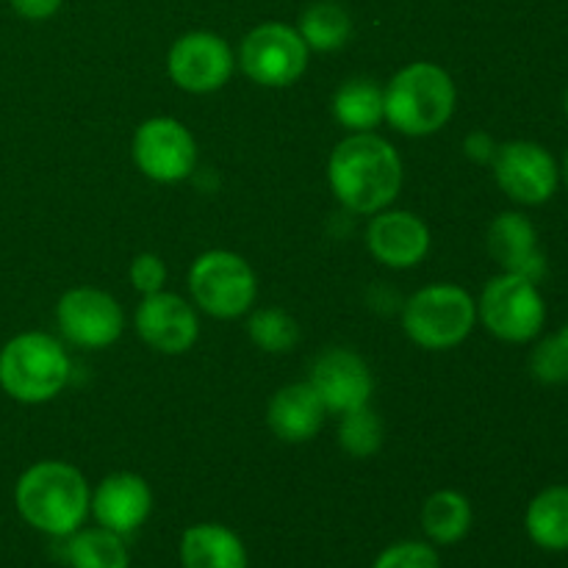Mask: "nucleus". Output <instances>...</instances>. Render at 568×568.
<instances>
[{
  "instance_id": "1",
  "label": "nucleus",
  "mask_w": 568,
  "mask_h": 568,
  "mask_svg": "<svg viewBox=\"0 0 568 568\" xmlns=\"http://www.w3.org/2000/svg\"><path fill=\"white\" fill-rule=\"evenodd\" d=\"M333 194L353 214H377L397 200L403 186V161L377 133H349L327 161Z\"/></svg>"
},
{
  "instance_id": "2",
  "label": "nucleus",
  "mask_w": 568,
  "mask_h": 568,
  "mask_svg": "<svg viewBox=\"0 0 568 568\" xmlns=\"http://www.w3.org/2000/svg\"><path fill=\"white\" fill-rule=\"evenodd\" d=\"M92 491L87 477L64 460H39L28 466L14 488L17 514L33 530L67 538L81 530L89 516Z\"/></svg>"
},
{
  "instance_id": "3",
  "label": "nucleus",
  "mask_w": 568,
  "mask_h": 568,
  "mask_svg": "<svg viewBox=\"0 0 568 568\" xmlns=\"http://www.w3.org/2000/svg\"><path fill=\"white\" fill-rule=\"evenodd\" d=\"M455 100L458 92L447 70L430 61H414L383 89V116L405 136H430L447 125Z\"/></svg>"
},
{
  "instance_id": "4",
  "label": "nucleus",
  "mask_w": 568,
  "mask_h": 568,
  "mask_svg": "<svg viewBox=\"0 0 568 568\" xmlns=\"http://www.w3.org/2000/svg\"><path fill=\"white\" fill-rule=\"evenodd\" d=\"M67 381L70 355L50 333H20L0 347V388L17 403H50Z\"/></svg>"
},
{
  "instance_id": "5",
  "label": "nucleus",
  "mask_w": 568,
  "mask_h": 568,
  "mask_svg": "<svg viewBox=\"0 0 568 568\" xmlns=\"http://www.w3.org/2000/svg\"><path fill=\"white\" fill-rule=\"evenodd\" d=\"M477 322V303L453 283L425 286L405 303L403 327L425 349H453L466 342Z\"/></svg>"
},
{
  "instance_id": "6",
  "label": "nucleus",
  "mask_w": 568,
  "mask_h": 568,
  "mask_svg": "<svg viewBox=\"0 0 568 568\" xmlns=\"http://www.w3.org/2000/svg\"><path fill=\"white\" fill-rule=\"evenodd\" d=\"M189 292L205 314L216 320H236L253 308L258 281L242 255L211 250L189 270Z\"/></svg>"
},
{
  "instance_id": "7",
  "label": "nucleus",
  "mask_w": 568,
  "mask_h": 568,
  "mask_svg": "<svg viewBox=\"0 0 568 568\" xmlns=\"http://www.w3.org/2000/svg\"><path fill=\"white\" fill-rule=\"evenodd\" d=\"M477 316L491 336L510 344H525L541 333L547 322V305L538 292V283L503 272L483 288Z\"/></svg>"
},
{
  "instance_id": "8",
  "label": "nucleus",
  "mask_w": 568,
  "mask_h": 568,
  "mask_svg": "<svg viewBox=\"0 0 568 568\" xmlns=\"http://www.w3.org/2000/svg\"><path fill=\"white\" fill-rule=\"evenodd\" d=\"M239 64L250 81L261 87H292L308 67V44L297 28L283 22H261L244 37L239 48Z\"/></svg>"
},
{
  "instance_id": "9",
  "label": "nucleus",
  "mask_w": 568,
  "mask_h": 568,
  "mask_svg": "<svg viewBox=\"0 0 568 568\" xmlns=\"http://www.w3.org/2000/svg\"><path fill=\"white\" fill-rule=\"evenodd\" d=\"M133 161L155 183L186 181L197 164V142L183 122L153 116L136 128Z\"/></svg>"
},
{
  "instance_id": "10",
  "label": "nucleus",
  "mask_w": 568,
  "mask_h": 568,
  "mask_svg": "<svg viewBox=\"0 0 568 568\" xmlns=\"http://www.w3.org/2000/svg\"><path fill=\"white\" fill-rule=\"evenodd\" d=\"M491 166L497 186L521 205H544L558 192V161L536 142L499 144Z\"/></svg>"
},
{
  "instance_id": "11",
  "label": "nucleus",
  "mask_w": 568,
  "mask_h": 568,
  "mask_svg": "<svg viewBox=\"0 0 568 568\" xmlns=\"http://www.w3.org/2000/svg\"><path fill=\"white\" fill-rule=\"evenodd\" d=\"M236 67L231 44L211 31H192L175 39L166 55V72L183 92L209 94L227 83Z\"/></svg>"
},
{
  "instance_id": "12",
  "label": "nucleus",
  "mask_w": 568,
  "mask_h": 568,
  "mask_svg": "<svg viewBox=\"0 0 568 568\" xmlns=\"http://www.w3.org/2000/svg\"><path fill=\"white\" fill-rule=\"evenodd\" d=\"M61 336L81 349H103L122 336L125 316L120 303L100 288H70L55 305Z\"/></svg>"
},
{
  "instance_id": "13",
  "label": "nucleus",
  "mask_w": 568,
  "mask_h": 568,
  "mask_svg": "<svg viewBox=\"0 0 568 568\" xmlns=\"http://www.w3.org/2000/svg\"><path fill=\"white\" fill-rule=\"evenodd\" d=\"M308 383L320 394L325 408L338 416L369 405L372 392H375L369 364L347 347L325 349L311 366Z\"/></svg>"
},
{
  "instance_id": "14",
  "label": "nucleus",
  "mask_w": 568,
  "mask_h": 568,
  "mask_svg": "<svg viewBox=\"0 0 568 568\" xmlns=\"http://www.w3.org/2000/svg\"><path fill=\"white\" fill-rule=\"evenodd\" d=\"M136 331L148 347L164 355H183L200 336V322L192 305L178 294L155 292L136 308Z\"/></svg>"
},
{
  "instance_id": "15",
  "label": "nucleus",
  "mask_w": 568,
  "mask_h": 568,
  "mask_svg": "<svg viewBox=\"0 0 568 568\" xmlns=\"http://www.w3.org/2000/svg\"><path fill=\"white\" fill-rule=\"evenodd\" d=\"M89 510L100 527L125 538L136 532L153 514V491L144 477L133 471H116L94 488Z\"/></svg>"
},
{
  "instance_id": "16",
  "label": "nucleus",
  "mask_w": 568,
  "mask_h": 568,
  "mask_svg": "<svg viewBox=\"0 0 568 568\" xmlns=\"http://www.w3.org/2000/svg\"><path fill=\"white\" fill-rule=\"evenodd\" d=\"M366 247L383 266L410 270L430 250V231L410 211H377L366 227Z\"/></svg>"
},
{
  "instance_id": "17",
  "label": "nucleus",
  "mask_w": 568,
  "mask_h": 568,
  "mask_svg": "<svg viewBox=\"0 0 568 568\" xmlns=\"http://www.w3.org/2000/svg\"><path fill=\"white\" fill-rule=\"evenodd\" d=\"M488 253L508 275L527 277L530 283H541L547 277V255L538 247V231L525 214H499L488 225Z\"/></svg>"
},
{
  "instance_id": "18",
  "label": "nucleus",
  "mask_w": 568,
  "mask_h": 568,
  "mask_svg": "<svg viewBox=\"0 0 568 568\" xmlns=\"http://www.w3.org/2000/svg\"><path fill=\"white\" fill-rule=\"evenodd\" d=\"M327 408L311 383H292L275 392L266 410L272 433L286 444H305L322 430Z\"/></svg>"
},
{
  "instance_id": "19",
  "label": "nucleus",
  "mask_w": 568,
  "mask_h": 568,
  "mask_svg": "<svg viewBox=\"0 0 568 568\" xmlns=\"http://www.w3.org/2000/svg\"><path fill=\"white\" fill-rule=\"evenodd\" d=\"M181 555L183 568H247V547L233 532L231 527L214 525V521H203V525H192L181 536Z\"/></svg>"
},
{
  "instance_id": "20",
  "label": "nucleus",
  "mask_w": 568,
  "mask_h": 568,
  "mask_svg": "<svg viewBox=\"0 0 568 568\" xmlns=\"http://www.w3.org/2000/svg\"><path fill=\"white\" fill-rule=\"evenodd\" d=\"M525 530L536 547L547 552L568 549V486H549L530 499Z\"/></svg>"
},
{
  "instance_id": "21",
  "label": "nucleus",
  "mask_w": 568,
  "mask_h": 568,
  "mask_svg": "<svg viewBox=\"0 0 568 568\" xmlns=\"http://www.w3.org/2000/svg\"><path fill=\"white\" fill-rule=\"evenodd\" d=\"M471 521H475V514H471L469 499L453 488L430 494L422 508V530L430 538L433 547H453L464 541L471 530Z\"/></svg>"
},
{
  "instance_id": "22",
  "label": "nucleus",
  "mask_w": 568,
  "mask_h": 568,
  "mask_svg": "<svg viewBox=\"0 0 568 568\" xmlns=\"http://www.w3.org/2000/svg\"><path fill=\"white\" fill-rule=\"evenodd\" d=\"M64 541V560L70 568H131L125 538L105 527H81Z\"/></svg>"
},
{
  "instance_id": "23",
  "label": "nucleus",
  "mask_w": 568,
  "mask_h": 568,
  "mask_svg": "<svg viewBox=\"0 0 568 568\" xmlns=\"http://www.w3.org/2000/svg\"><path fill=\"white\" fill-rule=\"evenodd\" d=\"M333 114L338 125L353 133H369L381 125L383 116V89L369 78H353L342 83L333 94Z\"/></svg>"
},
{
  "instance_id": "24",
  "label": "nucleus",
  "mask_w": 568,
  "mask_h": 568,
  "mask_svg": "<svg viewBox=\"0 0 568 568\" xmlns=\"http://www.w3.org/2000/svg\"><path fill=\"white\" fill-rule=\"evenodd\" d=\"M297 33L308 50H320V53H331V50L344 48L353 33V22L349 14L333 0H322V3L308 6L297 20Z\"/></svg>"
},
{
  "instance_id": "25",
  "label": "nucleus",
  "mask_w": 568,
  "mask_h": 568,
  "mask_svg": "<svg viewBox=\"0 0 568 568\" xmlns=\"http://www.w3.org/2000/svg\"><path fill=\"white\" fill-rule=\"evenodd\" d=\"M250 338L258 349L272 355L292 353L300 342V325L292 314L281 308H261L250 316Z\"/></svg>"
},
{
  "instance_id": "26",
  "label": "nucleus",
  "mask_w": 568,
  "mask_h": 568,
  "mask_svg": "<svg viewBox=\"0 0 568 568\" xmlns=\"http://www.w3.org/2000/svg\"><path fill=\"white\" fill-rule=\"evenodd\" d=\"M338 444L353 458H372L383 447V422L369 405L342 414L338 422Z\"/></svg>"
},
{
  "instance_id": "27",
  "label": "nucleus",
  "mask_w": 568,
  "mask_h": 568,
  "mask_svg": "<svg viewBox=\"0 0 568 568\" xmlns=\"http://www.w3.org/2000/svg\"><path fill=\"white\" fill-rule=\"evenodd\" d=\"M530 375L544 386L568 383V327L536 344L530 353Z\"/></svg>"
},
{
  "instance_id": "28",
  "label": "nucleus",
  "mask_w": 568,
  "mask_h": 568,
  "mask_svg": "<svg viewBox=\"0 0 568 568\" xmlns=\"http://www.w3.org/2000/svg\"><path fill=\"white\" fill-rule=\"evenodd\" d=\"M372 568H442V558L427 541H397L377 555Z\"/></svg>"
},
{
  "instance_id": "29",
  "label": "nucleus",
  "mask_w": 568,
  "mask_h": 568,
  "mask_svg": "<svg viewBox=\"0 0 568 568\" xmlns=\"http://www.w3.org/2000/svg\"><path fill=\"white\" fill-rule=\"evenodd\" d=\"M131 283L136 292H142L144 297L148 294H155L164 288L166 283V266L159 255L142 253L131 261Z\"/></svg>"
},
{
  "instance_id": "30",
  "label": "nucleus",
  "mask_w": 568,
  "mask_h": 568,
  "mask_svg": "<svg viewBox=\"0 0 568 568\" xmlns=\"http://www.w3.org/2000/svg\"><path fill=\"white\" fill-rule=\"evenodd\" d=\"M9 3L26 20H50L61 9V0H9Z\"/></svg>"
},
{
  "instance_id": "31",
  "label": "nucleus",
  "mask_w": 568,
  "mask_h": 568,
  "mask_svg": "<svg viewBox=\"0 0 568 568\" xmlns=\"http://www.w3.org/2000/svg\"><path fill=\"white\" fill-rule=\"evenodd\" d=\"M497 148L499 144L483 131H475L466 139V155H469L471 161H477V164H491L494 155H497Z\"/></svg>"
},
{
  "instance_id": "32",
  "label": "nucleus",
  "mask_w": 568,
  "mask_h": 568,
  "mask_svg": "<svg viewBox=\"0 0 568 568\" xmlns=\"http://www.w3.org/2000/svg\"><path fill=\"white\" fill-rule=\"evenodd\" d=\"M560 175H564V181H566V186H568V150H566V155H564V166H560Z\"/></svg>"
},
{
  "instance_id": "33",
  "label": "nucleus",
  "mask_w": 568,
  "mask_h": 568,
  "mask_svg": "<svg viewBox=\"0 0 568 568\" xmlns=\"http://www.w3.org/2000/svg\"><path fill=\"white\" fill-rule=\"evenodd\" d=\"M564 109H566V114H568V92H566V98H564Z\"/></svg>"
}]
</instances>
